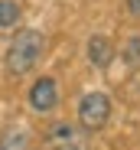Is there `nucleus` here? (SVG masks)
<instances>
[{
  "label": "nucleus",
  "instance_id": "f257e3e1",
  "mask_svg": "<svg viewBox=\"0 0 140 150\" xmlns=\"http://www.w3.org/2000/svg\"><path fill=\"white\" fill-rule=\"evenodd\" d=\"M42 49H46L42 33H36V30H20L16 39L10 42V49H7V72H10V75H26V72L39 62Z\"/></svg>",
  "mask_w": 140,
  "mask_h": 150
},
{
  "label": "nucleus",
  "instance_id": "f03ea898",
  "mask_svg": "<svg viewBox=\"0 0 140 150\" xmlns=\"http://www.w3.org/2000/svg\"><path fill=\"white\" fill-rule=\"evenodd\" d=\"M111 117V98L101 95V91H91L82 98V105H78V124H82V131H98L104 127Z\"/></svg>",
  "mask_w": 140,
  "mask_h": 150
},
{
  "label": "nucleus",
  "instance_id": "7ed1b4c3",
  "mask_svg": "<svg viewBox=\"0 0 140 150\" xmlns=\"http://www.w3.org/2000/svg\"><path fill=\"white\" fill-rule=\"evenodd\" d=\"M46 147L49 150H88V134L68 121H59L46 134Z\"/></svg>",
  "mask_w": 140,
  "mask_h": 150
},
{
  "label": "nucleus",
  "instance_id": "20e7f679",
  "mask_svg": "<svg viewBox=\"0 0 140 150\" xmlns=\"http://www.w3.org/2000/svg\"><path fill=\"white\" fill-rule=\"evenodd\" d=\"M30 105H33V111H39V114L52 111V108L59 105V88H56V82H52V79H39V82L30 88Z\"/></svg>",
  "mask_w": 140,
  "mask_h": 150
},
{
  "label": "nucleus",
  "instance_id": "39448f33",
  "mask_svg": "<svg viewBox=\"0 0 140 150\" xmlns=\"http://www.w3.org/2000/svg\"><path fill=\"white\" fill-rule=\"evenodd\" d=\"M0 150H30V127L26 124H10L0 134Z\"/></svg>",
  "mask_w": 140,
  "mask_h": 150
},
{
  "label": "nucleus",
  "instance_id": "423d86ee",
  "mask_svg": "<svg viewBox=\"0 0 140 150\" xmlns=\"http://www.w3.org/2000/svg\"><path fill=\"white\" fill-rule=\"evenodd\" d=\"M88 59H91V65L108 69V65H111V59H114L111 42H108L104 36H91V39H88Z\"/></svg>",
  "mask_w": 140,
  "mask_h": 150
},
{
  "label": "nucleus",
  "instance_id": "0eeeda50",
  "mask_svg": "<svg viewBox=\"0 0 140 150\" xmlns=\"http://www.w3.org/2000/svg\"><path fill=\"white\" fill-rule=\"evenodd\" d=\"M16 20H20V4L16 0H0V30L13 26Z\"/></svg>",
  "mask_w": 140,
  "mask_h": 150
},
{
  "label": "nucleus",
  "instance_id": "6e6552de",
  "mask_svg": "<svg viewBox=\"0 0 140 150\" xmlns=\"http://www.w3.org/2000/svg\"><path fill=\"white\" fill-rule=\"evenodd\" d=\"M127 59H130V62H140V36L130 39V46H127Z\"/></svg>",
  "mask_w": 140,
  "mask_h": 150
},
{
  "label": "nucleus",
  "instance_id": "1a4fd4ad",
  "mask_svg": "<svg viewBox=\"0 0 140 150\" xmlns=\"http://www.w3.org/2000/svg\"><path fill=\"white\" fill-rule=\"evenodd\" d=\"M127 7H130V13H137V16H140V0H127Z\"/></svg>",
  "mask_w": 140,
  "mask_h": 150
}]
</instances>
